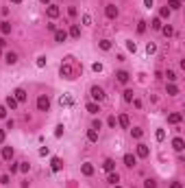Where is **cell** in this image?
<instances>
[{"mask_svg": "<svg viewBox=\"0 0 185 188\" xmlns=\"http://www.w3.org/2000/svg\"><path fill=\"white\" fill-rule=\"evenodd\" d=\"M100 48H102V51H109V48H111V42H109V39H102V42H100Z\"/></svg>", "mask_w": 185, "mask_h": 188, "instance_id": "cell-30", "label": "cell"}, {"mask_svg": "<svg viewBox=\"0 0 185 188\" xmlns=\"http://www.w3.org/2000/svg\"><path fill=\"white\" fill-rule=\"evenodd\" d=\"M144 5H146V7L150 9V7H152V0H144Z\"/></svg>", "mask_w": 185, "mask_h": 188, "instance_id": "cell-52", "label": "cell"}, {"mask_svg": "<svg viewBox=\"0 0 185 188\" xmlns=\"http://www.w3.org/2000/svg\"><path fill=\"white\" fill-rule=\"evenodd\" d=\"M83 175H87V177H89V175H94V166H91L89 162H87V164H83Z\"/></svg>", "mask_w": 185, "mask_h": 188, "instance_id": "cell-21", "label": "cell"}, {"mask_svg": "<svg viewBox=\"0 0 185 188\" xmlns=\"http://www.w3.org/2000/svg\"><path fill=\"white\" fill-rule=\"evenodd\" d=\"M126 48H129L131 53H135V51H137V46H135V42H126Z\"/></svg>", "mask_w": 185, "mask_h": 188, "instance_id": "cell-38", "label": "cell"}, {"mask_svg": "<svg viewBox=\"0 0 185 188\" xmlns=\"http://www.w3.org/2000/svg\"><path fill=\"white\" fill-rule=\"evenodd\" d=\"M131 136H133V138H142V129H140V127L131 129Z\"/></svg>", "mask_w": 185, "mask_h": 188, "instance_id": "cell-31", "label": "cell"}, {"mask_svg": "<svg viewBox=\"0 0 185 188\" xmlns=\"http://www.w3.org/2000/svg\"><path fill=\"white\" fill-rule=\"evenodd\" d=\"M44 66H46V57H39L37 59V68H44Z\"/></svg>", "mask_w": 185, "mask_h": 188, "instance_id": "cell-43", "label": "cell"}, {"mask_svg": "<svg viewBox=\"0 0 185 188\" xmlns=\"http://www.w3.org/2000/svg\"><path fill=\"white\" fill-rule=\"evenodd\" d=\"M46 13H48V18H50V20H55V18H59V13H61V11H59V7H57V5H48Z\"/></svg>", "mask_w": 185, "mask_h": 188, "instance_id": "cell-6", "label": "cell"}, {"mask_svg": "<svg viewBox=\"0 0 185 188\" xmlns=\"http://www.w3.org/2000/svg\"><path fill=\"white\" fill-rule=\"evenodd\" d=\"M65 39H67V31H63V29L55 31V42H57V44H63Z\"/></svg>", "mask_w": 185, "mask_h": 188, "instance_id": "cell-7", "label": "cell"}, {"mask_svg": "<svg viewBox=\"0 0 185 188\" xmlns=\"http://www.w3.org/2000/svg\"><path fill=\"white\" fill-rule=\"evenodd\" d=\"M7 107H11V109H15V107H17V101H15L13 94H9V96H7Z\"/></svg>", "mask_w": 185, "mask_h": 188, "instance_id": "cell-20", "label": "cell"}, {"mask_svg": "<svg viewBox=\"0 0 185 188\" xmlns=\"http://www.w3.org/2000/svg\"><path fill=\"white\" fill-rule=\"evenodd\" d=\"M83 24H91V15H87V13L83 15Z\"/></svg>", "mask_w": 185, "mask_h": 188, "instance_id": "cell-44", "label": "cell"}, {"mask_svg": "<svg viewBox=\"0 0 185 188\" xmlns=\"http://www.w3.org/2000/svg\"><path fill=\"white\" fill-rule=\"evenodd\" d=\"M155 136H157V140H159V142H161V140L166 138V131H164V129H157V133H155Z\"/></svg>", "mask_w": 185, "mask_h": 188, "instance_id": "cell-34", "label": "cell"}, {"mask_svg": "<svg viewBox=\"0 0 185 188\" xmlns=\"http://www.w3.org/2000/svg\"><path fill=\"white\" fill-rule=\"evenodd\" d=\"M61 105H72V99L70 96H61Z\"/></svg>", "mask_w": 185, "mask_h": 188, "instance_id": "cell-40", "label": "cell"}, {"mask_svg": "<svg viewBox=\"0 0 185 188\" xmlns=\"http://www.w3.org/2000/svg\"><path fill=\"white\" fill-rule=\"evenodd\" d=\"M5 61H7L9 66H13V63H17V55H15V53H7V55H5Z\"/></svg>", "mask_w": 185, "mask_h": 188, "instance_id": "cell-14", "label": "cell"}, {"mask_svg": "<svg viewBox=\"0 0 185 188\" xmlns=\"http://www.w3.org/2000/svg\"><path fill=\"white\" fill-rule=\"evenodd\" d=\"M166 77H168V81H176V79H179L174 70H168V72H166Z\"/></svg>", "mask_w": 185, "mask_h": 188, "instance_id": "cell-28", "label": "cell"}, {"mask_svg": "<svg viewBox=\"0 0 185 188\" xmlns=\"http://www.w3.org/2000/svg\"><path fill=\"white\" fill-rule=\"evenodd\" d=\"M181 118H183L181 114H170V116H168V123H170V125H176V123H181Z\"/></svg>", "mask_w": 185, "mask_h": 188, "instance_id": "cell-19", "label": "cell"}, {"mask_svg": "<svg viewBox=\"0 0 185 188\" xmlns=\"http://www.w3.org/2000/svg\"><path fill=\"white\" fill-rule=\"evenodd\" d=\"M115 79H118V83H129V72L120 70V72H115Z\"/></svg>", "mask_w": 185, "mask_h": 188, "instance_id": "cell-9", "label": "cell"}, {"mask_svg": "<svg viewBox=\"0 0 185 188\" xmlns=\"http://www.w3.org/2000/svg\"><path fill=\"white\" fill-rule=\"evenodd\" d=\"M70 35H72V37H81V27H79V24H74V27L70 29Z\"/></svg>", "mask_w": 185, "mask_h": 188, "instance_id": "cell-25", "label": "cell"}, {"mask_svg": "<svg viewBox=\"0 0 185 188\" xmlns=\"http://www.w3.org/2000/svg\"><path fill=\"white\" fill-rule=\"evenodd\" d=\"M137 155H140V157H148L150 155V149L146 145H140V147H137Z\"/></svg>", "mask_w": 185, "mask_h": 188, "instance_id": "cell-11", "label": "cell"}, {"mask_svg": "<svg viewBox=\"0 0 185 188\" xmlns=\"http://www.w3.org/2000/svg\"><path fill=\"white\" fill-rule=\"evenodd\" d=\"M55 136H57V138H61V136H63V125H57V129H55Z\"/></svg>", "mask_w": 185, "mask_h": 188, "instance_id": "cell-36", "label": "cell"}, {"mask_svg": "<svg viewBox=\"0 0 185 188\" xmlns=\"http://www.w3.org/2000/svg\"><path fill=\"white\" fill-rule=\"evenodd\" d=\"M170 11H176V9H181V0H168V5H166Z\"/></svg>", "mask_w": 185, "mask_h": 188, "instance_id": "cell-16", "label": "cell"}, {"mask_svg": "<svg viewBox=\"0 0 185 188\" xmlns=\"http://www.w3.org/2000/svg\"><path fill=\"white\" fill-rule=\"evenodd\" d=\"M144 186H146V188H157V182H155V179H146Z\"/></svg>", "mask_w": 185, "mask_h": 188, "instance_id": "cell-33", "label": "cell"}, {"mask_svg": "<svg viewBox=\"0 0 185 188\" xmlns=\"http://www.w3.org/2000/svg\"><path fill=\"white\" fill-rule=\"evenodd\" d=\"M5 116H7V107L0 105V118H5Z\"/></svg>", "mask_w": 185, "mask_h": 188, "instance_id": "cell-47", "label": "cell"}, {"mask_svg": "<svg viewBox=\"0 0 185 188\" xmlns=\"http://www.w3.org/2000/svg\"><path fill=\"white\" fill-rule=\"evenodd\" d=\"M87 140H89V142H98V131L96 129H89L87 131Z\"/></svg>", "mask_w": 185, "mask_h": 188, "instance_id": "cell-18", "label": "cell"}, {"mask_svg": "<svg viewBox=\"0 0 185 188\" xmlns=\"http://www.w3.org/2000/svg\"><path fill=\"white\" fill-rule=\"evenodd\" d=\"M102 169H105L107 173L115 171V162H113V160H105V162H102Z\"/></svg>", "mask_w": 185, "mask_h": 188, "instance_id": "cell-13", "label": "cell"}, {"mask_svg": "<svg viewBox=\"0 0 185 188\" xmlns=\"http://www.w3.org/2000/svg\"><path fill=\"white\" fill-rule=\"evenodd\" d=\"M168 94H170V96H174V94H179V88L170 83V85H168Z\"/></svg>", "mask_w": 185, "mask_h": 188, "instance_id": "cell-29", "label": "cell"}, {"mask_svg": "<svg viewBox=\"0 0 185 188\" xmlns=\"http://www.w3.org/2000/svg\"><path fill=\"white\" fill-rule=\"evenodd\" d=\"M50 166H52V171H55V173H57V171H61V169H63V162H61V157H52Z\"/></svg>", "mask_w": 185, "mask_h": 188, "instance_id": "cell-8", "label": "cell"}, {"mask_svg": "<svg viewBox=\"0 0 185 188\" xmlns=\"http://www.w3.org/2000/svg\"><path fill=\"white\" fill-rule=\"evenodd\" d=\"M29 169H31L29 162H20V171H22V173H29Z\"/></svg>", "mask_w": 185, "mask_h": 188, "instance_id": "cell-27", "label": "cell"}, {"mask_svg": "<svg viewBox=\"0 0 185 188\" xmlns=\"http://www.w3.org/2000/svg\"><path fill=\"white\" fill-rule=\"evenodd\" d=\"M89 92H91V96H94V101H102V99H105V90L98 88V85H94Z\"/></svg>", "mask_w": 185, "mask_h": 188, "instance_id": "cell-3", "label": "cell"}, {"mask_svg": "<svg viewBox=\"0 0 185 188\" xmlns=\"http://www.w3.org/2000/svg\"><path fill=\"white\" fill-rule=\"evenodd\" d=\"M9 171H11V173H17L20 166H17V164H9Z\"/></svg>", "mask_w": 185, "mask_h": 188, "instance_id": "cell-45", "label": "cell"}, {"mask_svg": "<svg viewBox=\"0 0 185 188\" xmlns=\"http://www.w3.org/2000/svg\"><path fill=\"white\" fill-rule=\"evenodd\" d=\"M124 101H126V103L133 101V90H124Z\"/></svg>", "mask_w": 185, "mask_h": 188, "instance_id": "cell-26", "label": "cell"}, {"mask_svg": "<svg viewBox=\"0 0 185 188\" xmlns=\"http://www.w3.org/2000/svg\"><path fill=\"white\" fill-rule=\"evenodd\" d=\"M41 2H44V5H48V2H50V0H41Z\"/></svg>", "mask_w": 185, "mask_h": 188, "instance_id": "cell-55", "label": "cell"}, {"mask_svg": "<svg viewBox=\"0 0 185 188\" xmlns=\"http://www.w3.org/2000/svg\"><path fill=\"white\" fill-rule=\"evenodd\" d=\"M39 155H48V147H41L39 149Z\"/></svg>", "mask_w": 185, "mask_h": 188, "instance_id": "cell-49", "label": "cell"}, {"mask_svg": "<svg viewBox=\"0 0 185 188\" xmlns=\"http://www.w3.org/2000/svg\"><path fill=\"white\" fill-rule=\"evenodd\" d=\"M170 188H183V184H181V182H174V184H172Z\"/></svg>", "mask_w": 185, "mask_h": 188, "instance_id": "cell-50", "label": "cell"}, {"mask_svg": "<svg viewBox=\"0 0 185 188\" xmlns=\"http://www.w3.org/2000/svg\"><path fill=\"white\" fill-rule=\"evenodd\" d=\"M59 72H61V77H65V79H74V70H72L70 63H63Z\"/></svg>", "mask_w": 185, "mask_h": 188, "instance_id": "cell-2", "label": "cell"}, {"mask_svg": "<svg viewBox=\"0 0 185 188\" xmlns=\"http://www.w3.org/2000/svg\"><path fill=\"white\" fill-rule=\"evenodd\" d=\"M161 31H164V35H172V33H174L172 27H161Z\"/></svg>", "mask_w": 185, "mask_h": 188, "instance_id": "cell-41", "label": "cell"}, {"mask_svg": "<svg viewBox=\"0 0 185 188\" xmlns=\"http://www.w3.org/2000/svg\"><path fill=\"white\" fill-rule=\"evenodd\" d=\"M2 46H5V39H2V37H0V48H2Z\"/></svg>", "mask_w": 185, "mask_h": 188, "instance_id": "cell-53", "label": "cell"}, {"mask_svg": "<svg viewBox=\"0 0 185 188\" xmlns=\"http://www.w3.org/2000/svg\"><path fill=\"white\" fill-rule=\"evenodd\" d=\"M113 188H122V186H113Z\"/></svg>", "mask_w": 185, "mask_h": 188, "instance_id": "cell-56", "label": "cell"}, {"mask_svg": "<svg viewBox=\"0 0 185 188\" xmlns=\"http://www.w3.org/2000/svg\"><path fill=\"white\" fill-rule=\"evenodd\" d=\"M172 147H174V151H183V149H185L183 138H174V140H172Z\"/></svg>", "mask_w": 185, "mask_h": 188, "instance_id": "cell-10", "label": "cell"}, {"mask_svg": "<svg viewBox=\"0 0 185 188\" xmlns=\"http://www.w3.org/2000/svg\"><path fill=\"white\" fill-rule=\"evenodd\" d=\"M13 157V147H2V160H11Z\"/></svg>", "mask_w": 185, "mask_h": 188, "instance_id": "cell-15", "label": "cell"}, {"mask_svg": "<svg viewBox=\"0 0 185 188\" xmlns=\"http://www.w3.org/2000/svg\"><path fill=\"white\" fill-rule=\"evenodd\" d=\"M2 142H5V131L0 129V145H2Z\"/></svg>", "mask_w": 185, "mask_h": 188, "instance_id": "cell-51", "label": "cell"}, {"mask_svg": "<svg viewBox=\"0 0 185 188\" xmlns=\"http://www.w3.org/2000/svg\"><path fill=\"white\" fill-rule=\"evenodd\" d=\"M109 127H115V116H109V121H107Z\"/></svg>", "mask_w": 185, "mask_h": 188, "instance_id": "cell-46", "label": "cell"}, {"mask_svg": "<svg viewBox=\"0 0 185 188\" xmlns=\"http://www.w3.org/2000/svg\"><path fill=\"white\" fill-rule=\"evenodd\" d=\"M131 103H133V105H135V107H137V109H140V107H142V101H140V99H133V101H131Z\"/></svg>", "mask_w": 185, "mask_h": 188, "instance_id": "cell-48", "label": "cell"}, {"mask_svg": "<svg viewBox=\"0 0 185 188\" xmlns=\"http://www.w3.org/2000/svg\"><path fill=\"white\" fill-rule=\"evenodd\" d=\"M170 13H172V11H170L168 7H164V9L159 11V15H161V18H170Z\"/></svg>", "mask_w": 185, "mask_h": 188, "instance_id": "cell-32", "label": "cell"}, {"mask_svg": "<svg viewBox=\"0 0 185 188\" xmlns=\"http://www.w3.org/2000/svg\"><path fill=\"white\" fill-rule=\"evenodd\" d=\"M118 125H120V127H129V116H126V114H122L120 118H118Z\"/></svg>", "mask_w": 185, "mask_h": 188, "instance_id": "cell-24", "label": "cell"}, {"mask_svg": "<svg viewBox=\"0 0 185 188\" xmlns=\"http://www.w3.org/2000/svg\"><path fill=\"white\" fill-rule=\"evenodd\" d=\"M91 70H94V72H102V63H98V61H96L94 66H91Z\"/></svg>", "mask_w": 185, "mask_h": 188, "instance_id": "cell-37", "label": "cell"}, {"mask_svg": "<svg viewBox=\"0 0 185 188\" xmlns=\"http://www.w3.org/2000/svg\"><path fill=\"white\" fill-rule=\"evenodd\" d=\"M0 31H2V35H9L11 33V24L9 22H2V24H0Z\"/></svg>", "mask_w": 185, "mask_h": 188, "instance_id": "cell-22", "label": "cell"}, {"mask_svg": "<svg viewBox=\"0 0 185 188\" xmlns=\"http://www.w3.org/2000/svg\"><path fill=\"white\" fill-rule=\"evenodd\" d=\"M146 31V22H140V24H137V33H144Z\"/></svg>", "mask_w": 185, "mask_h": 188, "instance_id": "cell-42", "label": "cell"}, {"mask_svg": "<svg viewBox=\"0 0 185 188\" xmlns=\"http://www.w3.org/2000/svg\"><path fill=\"white\" fill-rule=\"evenodd\" d=\"M155 51H157V46H155V44H148V46H146V53H148V55H152Z\"/></svg>", "mask_w": 185, "mask_h": 188, "instance_id": "cell-39", "label": "cell"}, {"mask_svg": "<svg viewBox=\"0 0 185 188\" xmlns=\"http://www.w3.org/2000/svg\"><path fill=\"white\" fill-rule=\"evenodd\" d=\"M107 182H109V184H113V186H115V184H118V182H120V175H118V173H113V171H111V173H109V175H107Z\"/></svg>", "mask_w": 185, "mask_h": 188, "instance_id": "cell-17", "label": "cell"}, {"mask_svg": "<svg viewBox=\"0 0 185 188\" xmlns=\"http://www.w3.org/2000/svg\"><path fill=\"white\" fill-rule=\"evenodd\" d=\"M11 2H13V5H20V2H22V0H11Z\"/></svg>", "mask_w": 185, "mask_h": 188, "instance_id": "cell-54", "label": "cell"}, {"mask_svg": "<svg viewBox=\"0 0 185 188\" xmlns=\"http://www.w3.org/2000/svg\"><path fill=\"white\" fill-rule=\"evenodd\" d=\"M87 112H89V114H98V112H100V107H98L96 103H87Z\"/></svg>", "mask_w": 185, "mask_h": 188, "instance_id": "cell-23", "label": "cell"}, {"mask_svg": "<svg viewBox=\"0 0 185 188\" xmlns=\"http://www.w3.org/2000/svg\"><path fill=\"white\" fill-rule=\"evenodd\" d=\"M13 96H15V101H17V103H22V101H26L29 94H26V90H24V88H17V90L13 92Z\"/></svg>", "mask_w": 185, "mask_h": 188, "instance_id": "cell-4", "label": "cell"}, {"mask_svg": "<svg viewBox=\"0 0 185 188\" xmlns=\"http://www.w3.org/2000/svg\"><path fill=\"white\" fill-rule=\"evenodd\" d=\"M124 164H126V166H131V169H133L135 164H137V157H135V155H131V153H126V155H124Z\"/></svg>", "mask_w": 185, "mask_h": 188, "instance_id": "cell-12", "label": "cell"}, {"mask_svg": "<svg viewBox=\"0 0 185 188\" xmlns=\"http://www.w3.org/2000/svg\"><path fill=\"white\" fill-rule=\"evenodd\" d=\"M150 27H152L155 31H159V29H161V20H159V18H157V20H152V24H150Z\"/></svg>", "mask_w": 185, "mask_h": 188, "instance_id": "cell-35", "label": "cell"}, {"mask_svg": "<svg viewBox=\"0 0 185 188\" xmlns=\"http://www.w3.org/2000/svg\"><path fill=\"white\" fill-rule=\"evenodd\" d=\"M105 15H107L109 20L118 18V7H115V5H107V9H105Z\"/></svg>", "mask_w": 185, "mask_h": 188, "instance_id": "cell-5", "label": "cell"}, {"mask_svg": "<svg viewBox=\"0 0 185 188\" xmlns=\"http://www.w3.org/2000/svg\"><path fill=\"white\" fill-rule=\"evenodd\" d=\"M37 109L39 112H48L50 109V99L46 96V94H41V96L37 99Z\"/></svg>", "mask_w": 185, "mask_h": 188, "instance_id": "cell-1", "label": "cell"}]
</instances>
